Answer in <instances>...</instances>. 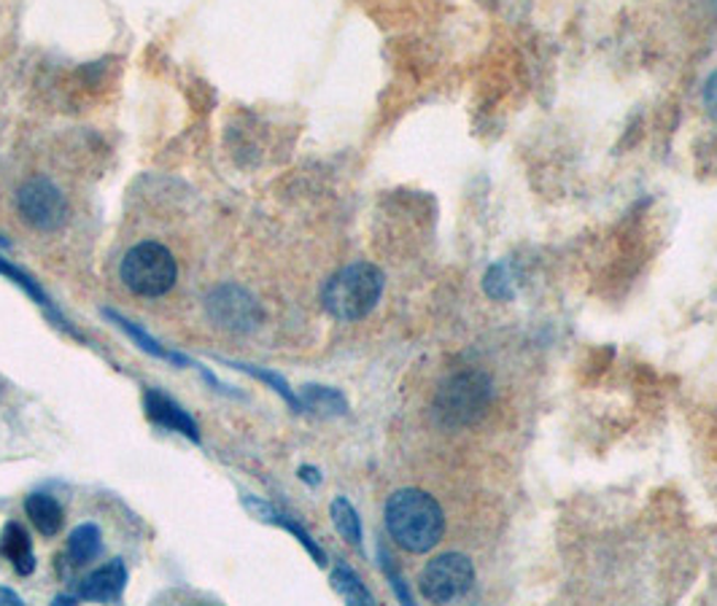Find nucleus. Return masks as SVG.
Returning <instances> with one entry per match:
<instances>
[{"instance_id": "9d476101", "label": "nucleus", "mask_w": 717, "mask_h": 606, "mask_svg": "<svg viewBox=\"0 0 717 606\" xmlns=\"http://www.w3.org/2000/svg\"><path fill=\"white\" fill-rule=\"evenodd\" d=\"M243 505L251 509V512L257 515L259 520H264V523H273V526H281V529H286L289 533H294V537H297V542L303 544V548L307 550V553L313 555V561L318 563V566H327V555H324V550L318 548V542L316 539L311 537V533H307L303 526L297 523V520L294 518H289V515H283L279 512V509L275 507H270V505H264V501H254L251 499V496H246L243 499Z\"/></svg>"}, {"instance_id": "dca6fc26", "label": "nucleus", "mask_w": 717, "mask_h": 606, "mask_svg": "<svg viewBox=\"0 0 717 606\" xmlns=\"http://www.w3.org/2000/svg\"><path fill=\"white\" fill-rule=\"evenodd\" d=\"M329 512H333V523L337 533H340L346 542H351L354 548H359L361 544V520L357 515V509L351 507V501L343 499V496H337L333 501V507H329Z\"/></svg>"}, {"instance_id": "2eb2a0df", "label": "nucleus", "mask_w": 717, "mask_h": 606, "mask_svg": "<svg viewBox=\"0 0 717 606\" xmlns=\"http://www.w3.org/2000/svg\"><path fill=\"white\" fill-rule=\"evenodd\" d=\"M106 315H108V318H111V321H117V324H119V329H122V332H128V335H130V337H132V339H135V343H138V348H141V350H146V354L156 356V359H165V361H171V364H178V367H186V364H189V361H186V359H184V356H181V354H173V350H165V348H162V345H160V343H156V339H154V337H149V335H146V332H143V329H138V326H135V324H132V321L122 318V315H117V313H113V311H108Z\"/></svg>"}, {"instance_id": "6e6552de", "label": "nucleus", "mask_w": 717, "mask_h": 606, "mask_svg": "<svg viewBox=\"0 0 717 606\" xmlns=\"http://www.w3.org/2000/svg\"><path fill=\"white\" fill-rule=\"evenodd\" d=\"M143 408H146V418L154 421L156 426L167 429V432H178L184 434L186 440L200 442V429H197V421L189 415L176 399L165 397L156 388H149L146 397H143Z\"/></svg>"}, {"instance_id": "423d86ee", "label": "nucleus", "mask_w": 717, "mask_h": 606, "mask_svg": "<svg viewBox=\"0 0 717 606\" xmlns=\"http://www.w3.org/2000/svg\"><path fill=\"white\" fill-rule=\"evenodd\" d=\"M17 210L39 232H57L68 221V203L50 178H33L17 192Z\"/></svg>"}, {"instance_id": "1a4fd4ad", "label": "nucleus", "mask_w": 717, "mask_h": 606, "mask_svg": "<svg viewBox=\"0 0 717 606\" xmlns=\"http://www.w3.org/2000/svg\"><path fill=\"white\" fill-rule=\"evenodd\" d=\"M124 587H128V566H124V561L113 558L82 582L78 598H84V602H119Z\"/></svg>"}, {"instance_id": "5701e85b", "label": "nucleus", "mask_w": 717, "mask_h": 606, "mask_svg": "<svg viewBox=\"0 0 717 606\" xmlns=\"http://www.w3.org/2000/svg\"><path fill=\"white\" fill-rule=\"evenodd\" d=\"M54 604H76V598H70V596H59V598H54Z\"/></svg>"}, {"instance_id": "0eeeda50", "label": "nucleus", "mask_w": 717, "mask_h": 606, "mask_svg": "<svg viewBox=\"0 0 717 606\" xmlns=\"http://www.w3.org/2000/svg\"><path fill=\"white\" fill-rule=\"evenodd\" d=\"M208 313L216 324L232 332H251L262 321L257 300L240 286H219L210 291Z\"/></svg>"}, {"instance_id": "4be33fe9", "label": "nucleus", "mask_w": 717, "mask_h": 606, "mask_svg": "<svg viewBox=\"0 0 717 606\" xmlns=\"http://www.w3.org/2000/svg\"><path fill=\"white\" fill-rule=\"evenodd\" d=\"M0 604H6V606H22V598L17 596V593H11V591H6V587H0Z\"/></svg>"}, {"instance_id": "4468645a", "label": "nucleus", "mask_w": 717, "mask_h": 606, "mask_svg": "<svg viewBox=\"0 0 717 606\" xmlns=\"http://www.w3.org/2000/svg\"><path fill=\"white\" fill-rule=\"evenodd\" d=\"M333 587L348 604H376V598L367 591L365 582L359 580V574L351 566H346V563H337L335 566Z\"/></svg>"}, {"instance_id": "7ed1b4c3", "label": "nucleus", "mask_w": 717, "mask_h": 606, "mask_svg": "<svg viewBox=\"0 0 717 606\" xmlns=\"http://www.w3.org/2000/svg\"><path fill=\"white\" fill-rule=\"evenodd\" d=\"M383 272L370 262L343 267L322 291L324 311L337 321H359L381 302Z\"/></svg>"}, {"instance_id": "aec40b11", "label": "nucleus", "mask_w": 717, "mask_h": 606, "mask_svg": "<svg viewBox=\"0 0 717 606\" xmlns=\"http://www.w3.org/2000/svg\"><path fill=\"white\" fill-rule=\"evenodd\" d=\"M704 102H707L709 113L717 119V71L713 73V78L707 82V89H704Z\"/></svg>"}, {"instance_id": "f3484780", "label": "nucleus", "mask_w": 717, "mask_h": 606, "mask_svg": "<svg viewBox=\"0 0 717 606\" xmlns=\"http://www.w3.org/2000/svg\"><path fill=\"white\" fill-rule=\"evenodd\" d=\"M305 404L311 410L335 412V415H343V412H346V399H343V393L335 391V388L307 386L305 388ZM305 404H303V408H305Z\"/></svg>"}, {"instance_id": "f03ea898", "label": "nucleus", "mask_w": 717, "mask_h": 606, "mask_svg": "<svg viewBox=\"0 0 717 606\" xmlns=\"http://www.w3.org/2000/svg\"><path fill=\"white\" fill-rule=\"evenodd\" d=\"M493 383L480 369H461V372L448 375L437 386L435 393V418L439 426L456 429L472 426L491 408Z\"/></svg>"}, {"instance_id": "ddd939ff", "label": "nucleus", "mask_w": 717, "mask_h": 606, "mask_svg": "<svg viewBox=\"0 0 717 606\" xmlns=\"http://www.w3.org/2000/svg\"><path fill=\"white\" fill-rule=\"evenodd\" d=\"M102 550V533L95 523H84L74 529L68 537V558L76 566H87L89 561L100 555Z\"/></svg>"}, {"instance_id": "412c9836", "label": "nucleus", "mask_w": 717, "mask_h": 606, "mask_svg": "<svg viewBox=\"0 0 717 606\" xmlns=\"http://www.w3.org/2000/svg\"><path fill=\"white\" fill-rule=\"evenodd\" d=\"M300 480H305L311 485H318V483H322V475H318V472L313 469V466H303V469H300Z\"/></svg>"}, {"instance_id": "f257e3e1", "label": "nucleus", "mask_w": 717, "mask_h": 606, "mask_svg": "<svg viewBox=\"0 0 717 606\" xmlns=\"http://www.w3.org/2000/svg\"><path fill=\"white\" fill-rule=\"evenodd\" d=\"M385 529L408 553H430L443 539V507L424 490L402 488L385 501Z\"/></svg>"}, {"instance_id": "9b49d317", "label": "nucleus", "mask_w": 717, "mask_h": 606, "mask_svg": "<svg viewBox=\"0 0 717 606\" xmlns=\"http://www.w3.org/2000/svg\"><path fill=\"white\" fill-rule=\"evenodd\" d=\"M0 553L11 561L17 574L28 577V574L35 572V555H33V542H30L25 526L20 523H6L3 533H0Z\"/></svg>"}, {"instance_id": "f8f14e48", "label": "nucleus", "mask_w": 717, "mask_h": 606, "mask_svg": "<svg viewBox=\"0 0 717 606\" xmlns=\"http://www.w3.org/2000/svg\"><path fill=\"white\" fill-rule=\"evenodd\" d=\"M25 512L30 523L44 533V537H57L65 523L63 507H59L57 499L50 494H30L25 501Z\"/></svg>"}, {"instance_id": "20e7f679", "label": "nucleus", "mask_w": 717, "mask_h": 606, "mask_svg": "<svg viewBox=\"0 0 717 606\" xmlns=\"http://www.w3.org/2000/svg\"><path fill=\"white\" fill-rule=\"evenodd\" d=\"M178 267L173 253L160 242H138L122 259V281L138 296H165L176 286Z\"/></svg>"}, {"instance_id": "a211bd4d", "label": "nucleus", "mask_w": 717, "mask_h": 606, "mask_svg": "<svg viewBox=\"0 0 717 606\" xmlns=\"http://www.w3.org/2000/svg\"><path fill=\"white\" fill-rule=\"evenodd\" d=\"M235 367L240 369V372H246V375H251V378H259L262 380V383H268V386H273V391H279L283 399H286L289 404H292L294 410H303V399L297 397V393L292 391V388H289L286 380L281 378V375H275V372H268V369H257V367H249V364H235Z\"/></svg>"}, {"instance_id": "39448f33", "label": "nucleus", "mask_w": 717, "mask_h": 606, "mask_svg": "<svg viewBox=\"0 0 717 606\" xmlns=\"http://www.w3.org/2000/svg\"><path fill=\"white\" fill-rule=\"evenodd\" d=\"M475 582L472 561L461 553H443L421 572V593L426 602L448 604L467 596Z\"/></svg>"}, {"instance_id": "6ab92c4d", "label": "nucleus", "mask_w": 717, "mask_h": 606, "mask_svg": "<svg viewBox=\"0 0 717 606\" xmlns=\"http://www.w3.org/2000/svg\"><path fill=\"white\" fill-rule=\"evenodd\" d=\"M381 566H383L385 577L391 580V587H394V591H396V596H400V602H402V604H410V593H408L405 582H402L400 572H396V569L391 566V558H389V553H385L383 548H381Z\"/></svg>"}]
</instances>
